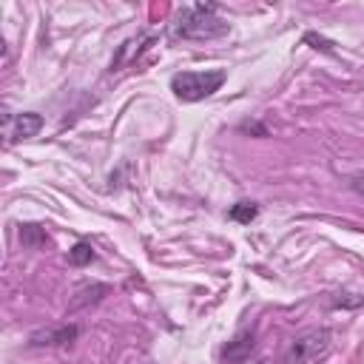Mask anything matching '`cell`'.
Segmentation results:
<instances>
[{"label":"cell","mask_w":364,"mask_h":364,"mask_svg":"<svg viewBox=\"0 0 364 364\" xmlns=\"http://www.w3.org/2000/svg\"><path fill=\"white\" fill-rule=\"evenodd\" d=\"M330 353V333L327 330H307L304 336H299L293 341L290 355L296 361H318Z\"/></svg>","instance_id":"obj_3"},{"label":"cell","mask_w":364,"mask_h":364,"mask_svg":"<svg viewBox=\"0 0 364 364\" xmlns=\"http://www.w3.org/2000/svg\"><path fill=\"white\" fill-rule=\"evenodd\" d=\"M250 350H253V333L245 330V333H239L233 341H228L222 347V358L230 361V364H236V361H245L250 355Z\"/></svg>","instance_id":"obj_6"},{"label":"cell","mask_w":364,"mask_h":364,"mask_svg":"<svg viewBox=\"0 0 364 364\" xmlns=\"http://www.w3.org/2000/svg\"><path fill=\"white\" fill-rule=\"evenodd\" d=\"M77 327L74 324H60V327H46V330H37L28 336V344L31 347H57V344H71L77 338Z\"/></svg>","instance_id":"obj_5"},{"label":"cell","mask_w":364,"mask_h":364,"mask_svg":"<svg viewBox=\"0 0 364 364\" xmlns=\"http://www.w3.org/2000/svg\"><path fill=\"white\" fill-rule=\"evenodd\" d=\"M20 239H23V245H28V247H37V245H46V242H48V236H46V230H43L40 225H23V228H20Z\"/></svg>","instance_id":"obj_9"},{"label":"cell","mask_w":364,"mask_h":364,"mask_svg":"<svg viewBox=\"0 0 364 364\" xmlns=\"http://www.w3.org/2000/svg\"><path fill=\"white\" fill-rule=\"evenodd\" d=\"M259 364H264V361H259Z\"/></svg>","instance_id":"obj_13"},{"label":"cell","mask_w":364,"mask_h":364,"mask_svg":"<svg viewBox=\"0 0 364 364\" xmlns=\"http://www.w3.org/2000/svg\"><path fill=\"white\" fill-rule=\"evenodd\" d=\"M40 128H43V117L34 114V111H23L14 119L6 117V142L11 145V142H20V139H31V136L40 134Z\"/></svg>","instance_id":"obj_4"},{"label":"cell","mask_w":364,"mask_h":364,"mask_svg":"<svg viewBox=\"0 0 364 364\" xmlns=\"http://www.w3.org/2000/svg\"><path fill=\"white\" fill-rule=\"evenodd\" d=\"M225 68H205V71H176L171 77V91L182 102H199L216 94L225 85Z\"/></svg>","instance_id":"obj_2"},{"label":"cell","mask_w":364,"mask_h":364,"mask_svg":"<svg viewBox=\"0 0 364 364\" xmlns=\"http://www.w3.org/2000/svg\"><path fill=\"white\" fill-rule=\"evenodd\" d=\"M304 40H307V43H318L316 48H324V51H330V43H327V40H321V37H316V34H304Z\"/></svg>","instance_id":"obj_12"},{"label":"cell","mask_w":364,"mask_h":364,"mask_svg":"<svg viewBox=\"0 0 364 364\" xmlns=\"http://www.w3.org/2000/svg\"><path fill=\"white\" fill-rule=\"evenodd\" d=\"M230 31V23L216 14L213 3H193L179 11L173 23V34L182 40H216Z\"/></svg>","instance_id":"obj_1"},{"label":"cell","mask_w":364,"mask_h":364,"mask_svg":"<svg viewBox=\"0 0 364 364\" xmlns=\"http://www.w3.org/2000/svg\"><path fill=\"white\" fill-rule=\"evenodd\" d=\"M350 188H353L358 196H364V173H355V176H350Z\"/></svg>","instance_id":"obj_11"},{"label":"cell","mask_w":364,"mask_h":364,"mask_svg":"<svg viewBox=\"0 0 364 364\" xmlns=\"http://www.w3.org/2000/svg\"><path fill=\"white\" fill-rule=\"evenodd\" d=\"M94 259V247L88 245V242H77L71 250H68V262L74 264V267H82V264H88Z\"/></svg>","instance_id":"obj_10"},{"label":"cell","mask_w":364,"mask_h":364,"mask_svg":"<svg viewBox=\"0 0 364 364\" xmlns=\"http://www.w3.org/2000/svg\"><path fill=\"white\" fill-rule=\"evenodd\" d=\"M108 293V284H85V287H80L77 293H74V299H71V304H68V313H74V310H80V307H88V304H97L102 296Z\"/></svg>","instance_id":"obj_7"},{"label":"cell","mask_w":364,"mask_h":364,"mask_svg":"<svg viewBox=\"0 0 364 364\" xmlns=\"http://www.w3.org/2000/svg\"><path fill=\"white\" fill-rule=\"evenodd\" d=\"M256 213H259V208H256L253 202H236L228 216H230L233 222H239V225H250V222L256 219Z\"/></svg>","instance_id":"obj_8"}]
</instances>
